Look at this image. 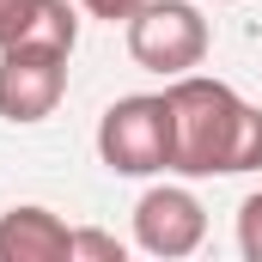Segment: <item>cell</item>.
<instances>
[{
	"label": "cell",
	"instance_id": "cell-1",
	"mask_svg": "<svg viewBox=\"0 0 262 262\" xmlns=\"http://www.w3.org/2000/svg\"><path fill=\"white\" fill-rule=\"evenodd\" d=\"M165 110H171V171L177 177L262 171V110L244 104L226 79L177 73L165 85Z\"/></svg>",
	"mask_w": 262,
	"mask_h": 262
},
{
	"label": "cell",
	"instance_id": "cell-2",
	"mask_svg": "<svg viewBox=\"0 0 262 262\" xmlns=\"http://www.w3.org/2000/svg\"><path fill=\"white\" fill-rule=\"evenodd\" d=\"M98 159L116 177H159L171 171V110L159 98H116L98 122Z\"/></svg>",
	"mask_w": 262,
	"mask_h": 262
},
{
	"label": "cell",
	"instance_id": "cell-3",
	"mask_svg": "<svg viewBox=\"0 0 262 262\" xmlns=\"http://www.w3.org/2000/svg\"><path fill=\"white\" fill-rule=\"evenodd\" d=\"M128 55L146 73H195L207 55V18H201L189 0H146L128 18Z\"/></svg>",
	"mask_w": 262,
	"mask_h": 262
},
{
	"label": "cell",
	"instance_id": "cell-4",
	"mask_svg": "<svg viewBox=\"0 0 262 262\" xmlns=\"http://www.w3.org/2000/svg\"><path fill=\"white\" fill-rule=\"evenodd\" d=\"M67 55L73 49H49V43L0 49V116L18 128L55 116V104L67 98Z\"/></svg>",
	"mask_w": 262,
	"mask_h": 262
},
{
	"label": "cell",
	"instance_id": "cell-5",
	"mask_svg": "<svg viewBox=\"0 0 262 262\" xmlns=\"http://www.w3.org/2000/svg\"><path fill=\"white\" fill-rule=\"evenodd\" d=\"M201 238H207V207L189 189L159 183V189H146L134 201V244L146 256H165V262L189 256V250H201Z\"/></svg>",
	"mask_w": 262,
	"mask_h": 262
},
{
	"label": "cell",
	"instance_id": "cell-6",
	"mask_svg": "<svg viewBox=\"0 0 262 262\" xmlns=\"http://www.w3.org/2000/svg\"><path fill=\"white\" fill-rule=\"evenodd\" d=\"M0 262H73V232L61 213L25 201L0 213Z\"/></svg>",
	"mask_w": 262,
	"mask_h": 262
},
{
	"label": "cell",
	"instance_id": "cell-7",
	"mask_svg": "<svg viewBox=\"0 0 262 262\" xmlns=\"http://www.w3.org/2000/svg\"><path fill=\"white\" fill-rule=\"evenodd\" d=\"M12 43H49L73 49L79 43V18L67 0H0V49Z\"/></svg>",
	"mask_w": 262,
	"mask_h": 262
},
{
	"label": "cell",
	"instance_id": "cell-8",
	"mask_svg": "<svg viewBox=\"0 0 262 262\" xmlns=\"http://www.w3.org/2000/svg\"><path fill=\"white\" fill-rule=\"evenodd\" d=\"M238 250H244V262H262V189L244 195V207H238Z\"/></svg>",
	"mask_w": 262,
	"mask_h": 262
},
{
	"label": "cell",
	"instance_id": "cell-9",
	"mask_svg": "<svg viewBox=\"0 0 262 262\" xmlns=\"http://www.w3.org/2000/svg\"><path fill=\"white\" fill-rule=\"evenodd\" d=\"M122 262V244L110 232H73V262Z\"/></svg>",
	"mask_w": 262,
	"mask_h": 262
},
{
	"label": "cell",
	"instance_id": "cell-10",
	"mask_svg": "<svg viewBox=\"0 0 262 262\" xmlns=\"http://www.w3.org/2000/svg\"><path fill=\"white\" fill-rule=\"evenodd\" d=\"M79 6H85L92 18H110V25L122 18V25H128V18L140 12V6H146V0H79Z\"/></svg>",
	"mask_w": 262,
	"mask_h": 262
},
{
	"label": "cell",
	"instance_id": "cell-11",
	"mask_svg": "<svg viewBox=\"0 0 262 262\" xmlns=\"http://www.w3.org/2000/svg\"><path fill=\"white\" fill-rule=\"evenodd\" d=\"M213 6H232V0H213Z\"/></svg>",
	"mask_w": 262,
	"mask_h": 262
}]
</instances>
